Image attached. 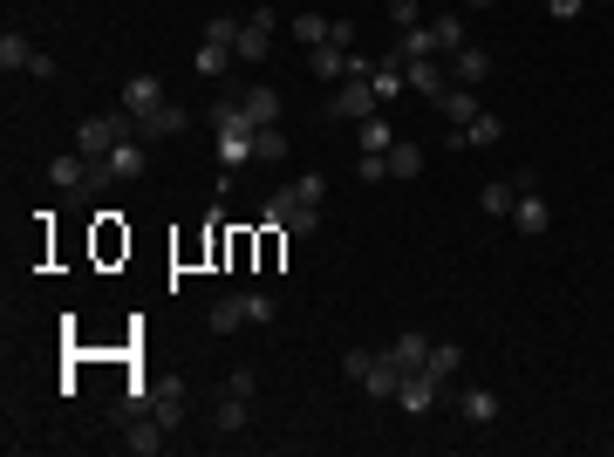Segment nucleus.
Here are the masks:
<instances>
[{"instance_id":"nucleus-25","label":"nucleus","mask_w":614,"mask_h":457,"mask_svg":"<svg viewBox=\"0 0 614 457\" xmlns=\"http://www.w3.org/2000/svg\"><path fill=\"white\" fill-rule=\"evenodd\" d=\"M369 89H376V103H396L403 89H410V76H403V62L389 55V62H376V76H369Z\"/></svg>"},{"instance_id":"nucleus-18","label":"nucleus","mask_w":614,"mask_h":457,"mask_svg":"<svg viewBox=\"0 0 614 457\" xmlns=\"http://www.w3.org/2000/svg\"><path fill=\"white\" fill-rule=\"evenodd\" d=\"M458 410H464V423H471V430H485V423H499V396L471 382V389H458Z\"/></svg>"},{"instance_id":"nucleus-28","label":"nucleus","mask_w":614,"mask_h":457,"mask_svg":"<svg viewBox=\"0 0 614 457\" xmlns=\"http://www.w3.org/2000/svg\"><path fill=\"white\" fill-rule=\"evenodd\" d=\"M423 369H430L437 382H451V376L464 369V348H458V342H430V355H423Z\"/></svg>"},{"instance_id":"nucleus-23","label":"nucleus","mask_w":614,"mask_h":457,"mask_svg":"<svg viewBox=\"0 0 614 457\" xmlns=\"http://www.w3.org/2000/svg\"><path fill=\"white\" fill-rule=\"evenodd\" d=\"M307 69L321 82H342L348 76V48H335V41H321V48H307Z\"/></svg>"},{"instance_id":"nucleus-39","label":"nucleus","mask_w":614,"mask_h":457,"mask_svg":"<svg viewBox=\"0 0 614 457\" xmlns=\"http://www.w3.org/2000/svg\"><path fill=\"white\" fill-rule=\"evenodd\" d=\"M246 314H253V328H267L273 314H280V301L273 294H246Z\"/></svg>"},{"instance_id":"nucleus-32","label":"nucleus","mask_w":614,"mask_h":457,"mask_svg":"<svg viewBox=\"0 0 614 457\" xmlns=\"http://www.w3.org/2000/svg\"><path fill=\"white\" fill-rule=\"evenodd\" d=\"M499 137H505V116H492V110L478 116V123H464V144H471V151H485V144H499Z\"/></svg>"},{"instance_id":"nucleus-16","label":"nucleus","mask_w":614,"mask_h":457,"mask_svg":"<svg viewBox=\"0 0 614 457\" xmlns=\"http://www.w3.org/2000/svg\"><path fill=\"white\" fill-rule=\"evenodd\" d=\"M157 103H171L157 76H130V82H123V110H130V116H151Z\"/></svg>"},{"instance_id":"nucleus-26","label":"nucleus","mask_w":614,"mask_h":457,"mask_svg":"<svg viewBox=\"0 0 614 457\" xmlns=\"http://www.w3.org/2000/svg\"><path fill=\"white\" fill-rule=\"evenodd\" d=\"M389 355H396L403 369H423V355H430V335H423V328H396V342H389Z\"/></svg>"},{"instance_id":"nucleus-17","label":"nucleus","mask_w":614,"mask_h":457,"mask_svg":"<svg viewBox=\"0 0 614 457\" xmlns=\"http://www.w3.org/2000/svg\"><path fill=\"white\" fill-rule=\"evenodd\" d=\"M546 226H553L546 198H539V191H519V205H512V232H526V239H539Z\"/></svg>"},{"instance_id":"nucleus-14","label":"nucleus","mask_w":614,"mask_h":457,"mask_svg":"<svg viewBox=\"0 0 614 457\" xmlns=\"http://www.w3.org/2000/svg\"><path fill=\"white\" fill-rule=\"evenodd\" d=\"M403 76H410V89H417V96H430V103L451 89V82H444V55H417V62H403Z\"/></svg>"},{"instance_id":"nucleus-8","label":"nucleus","mask_w":614,"mask_h":457,"mask_svg":"<svg viewBox=\"0 0 614 457\" xmlns=\"http://www.w3.org/2000/svg\"><path fill=\"white\" fill-rule=\"evenodd\" d=\"M151 171V151H144V137H123L110 157H103V178H123V185H137Z\"/></svg>"},{"instance_id":"nucleus-38","label":"nucleus","mask_w":614,"mask_h":457,"mask_svg":"<svg viewBox=\"0 0 614 457\" xmlns=\"http://www.w3.org/2000/svg\"><path fill=\"white\" fill-rule=\"evenodd\" d=\"M369 362H376V348H348V355H342V376L362 382V376H369Z\"/></svg>"},{"instance_id":"nucleus-40","label":"nucleus","mask_w":614,"mask_h":457,"mask_svg":"<svg viewBox=\"0 0 614 457\" xmlns=\"http://www.w3.org/2000/svg\"><path fill=\"white\" fill-rule=\"evenodd\" d=\"M226 389H232V396H253V389H260V376H253V369H232Z\"/></svg>"},{"instance_id":"nucleus-41","label":"nucleus","mask_w":614,"mask_h":457,"mask_svg":"<svg viewBox=\"0 0 614 457\" xmlns=\"http://www.w3.org/2000/svg\"><path fill=\"white\" fill-rule=\"evenodd\" d=\"M580 7H594V0H546V14H553V21H574Z\"/></svg>"},{"instance_id":"nucleus-1","label":"nucleus","mask_w":614,"mask_h":457,"mask_svg":"<svg viewBox=\"0 0 614 457\" xmlns=\"http://www.w3.org/2000/svg\"><path fill=\"white\" fill-rule=\"evenodd\" d=\"M321 198H328V178H321V171H301L287 191L267 198V226H280L287 239H307V232L321 226Z\"/></svg>"},{"instance_id":"nucleus-24","label":"nucleus","mask_w":614,"mask_h":457,"mask_svg":"<svg viewBox=\"0 0 614 457\" xmlns=\"http://www.w3.org/2000/svg\"><path fill=\"white\" fill-rule=\"evenodd\" d=\"M28 62H35V41H28V35H14V28H7V35H0V76H21Z\"/></svg>"},{"instance_id":"nucleus-30","label":"nucleus","mask_w":614,"mask_h":457,"mask_svg":"<svg viewBox=\"0 0 614 457\" xmlns=\"http://www.w3.org/2000/svg\"><path fill=\"white\" fill-rule=\"evenodd\" d=\"M389 178H423V144L396 137V151H389Z\"/></svg>"},{"instance_id":"nucleus-22","label":"nucleus","mask_w":614,"mask_h":457,"mask_svg":"<svg viewBox=\"0 0 614 457\" xmlns=\"http://www.w3.org/2000/svg\"><path fill=\"white\" fill-rule=\"evenodd\" d=\"M232 62H239V55H232L226 41H198V55H192V69H198L205 82H219V76L232 69Z\"/></svg>"},{"instance_id":"nucleus-6","label":"nucleus","mask_w":614,"mask_h":457,"mask_svg":"<svg viewBox=\"0 0 614 457\" xmlns=\"http://www.w3.org/2000/svg\"><path fill=\"white\" fill-rule=\"evenodd\" d=\"M96 178H103V164L82 157V151H62L55 164H48V185L55 191H82V185H96Z\"/></svg>"},{"instance_id":"nucleus-27","label":"nucleus","mask_w":614,"mask_h":457,"mask_svg":"<svg viewBox=\"0 0 614 457\" xmlns=\"http://www.w3.org/2000/svg\"><path fill=\"white\" fill-rule=\"evenodd\" d=\"M246 423H253V396H219V437H239V430H246Z\"/></svg>"},{"instance_id":"nucleus-3","label":"nucleus","mask_w":614,"mask_h":457,"mask_svg":"<svg viewBox=\"0 0 614 457\" xmlns=\"http://www.w3.org/2000/svg\"><path fill=\"white\" fill-rule=\"evenodd\" d=\"M273 28H280V14H273V7H253L246 28H239V41H232V55H239V62H267L273 55Z\"/></svg>"},{"instance_id":"nucleus-4","label":"nucleus","mask_w":614,"mask_h":457,"mask_svg":"<svg viewBox=\"0 0 614 457\" xmlns=\"http://www.w3.org/2000/svg\"><path fill=\"white\" fill-rule=\"evenodd\" d=\"M376 110H383V103H376V89L362 76H348L342 89L328 96V116H335V123H362V116H376Z\"/></svg>"},{"instance_id":"nucleus-34","label":"nucleus","mask_w":614,"mask_h":457,"mask_svg":"<svg viewBox=\"0 0 614 457\" xmlns=\"http://www.w3.org/2000/svg\"><path fill=\"white\" fill-rule=\"evenodd\" d=\"M280 157H287V130L273 123V130H260V137H253V164H280Z\"/></svg>"},{"instance_id":"nucleus-7","label":"nucleus","mask_w":614,"mask_h":457,"mask_svg":"<svg viewBox=\"0 0 614 457\" xmlns=\"http://www.w3.org/2000/svg\"><path fill=\"white\" fill-rule=\"evenodd\" d=\"M137 410H151V417L171 430V423H185L192 396H185V382H157V389H144V403H137Z\"/></svg>"},{"instance_id":"nucleus-36","label":"nucleus","mask_w":614,"mask_h":457,"mask_svg":"<svg viewBox=\"0 0 614 457\" xmlns=\"http://www.w3.org/2000/svg\"><path fill=\"white\" fill-rule=\"evenodd\" d=\"M239 28H246V21H232V14H212V21H205V41H239Z\"/></svg>"},{"instance_id":"nucleus-42","label":"nucleus","mask_w":614,"mask_h":457,"mask_svg":"<svg viewBox=\"0 0 614 457\" xmlns=\"http://www.w3.org/2000/svg\"><path fill=\"white\" fill-rule=\"evenodd\" d=\"M464 7H492V0H464Z\"/></svg>"},{"instance_id":"nucleus-31","label":"nucleus","mask_w":614,"mask_h":457,"mask_svg":"<svg viewBox=\"0 0 614 457\" xmlns=\"http://www.w3.org/2000/svg\"><path fill=\"white\" fill-rule=\"evenodd\" d=\"M478 205H485V212H499V219H512V205H519V185H505V178H492V185L478 191Z\"/></svg>"},{"instance_id":"nucleus-21","label":"nucleus","mask_w":614,"mask_h":457,"mask_svg":"<svg viewBox=\"0 0 614 457\" xmlns=\"http://www.w3.org/2000/svg\"><path fill=\"white\" fill-rule=\"evenodd\" d=\"M430 35H437V55H458L464 41H471V28H464V14H458V7H444V14L430 21Z\"/></svg>"},{"instance_id":"nucleus-13","label":"nucleus","mask_w":614,"mask_h":457,"mask_svg":"<svg viewBox=\"0 0 614 457\" xmlns=\"http://www.w3.org/2000/svg\"><path fill=\"white\" fill-rule=\"evenodd\" d=\"M137 137H144V144H164V137H185V110H178V103H157L151 116H137Z\"/></svg>"},{"instance_id":"nucleus-15","label":"nucleus","mask_w":614,"mask_h":457,"mask_svg":"<svg viewBox=\"0 0 614 457\" xmlns=\"http://www.w3.org/2000/svg\"><path fill=\"white\" fill-rule=\"evenodd\" d=\"M123 451H130V457H157V451H164V423H157L151 410H144V417H130V430H123Z\"/></svg>"},{"instance_id":"nucleus-9","label":"nucleus","mask_w":614,"mask_h":457,"mask_svg":"<svg viewBox=\"0 0 614 457\" xmlns=\"http://www.w3.org/2000/svg\"><path fill=\"white\" fill-rule=\"evenodd\" d=\"M239 110H246V123H253V130H273L287 103H280V89H273V82H253V89H239Z\"/></svg>"},{"instance_id":"nucleus-37","label":"nucleus","mask_w":614,"mask_h":457,"mask_svg":"<svg viewBox=\"0 0 614 457\" xmlns=\"http://www.w3.org/2000/svg\"><path fill=\"white\" fill-rule=\"evenodd\" d=\"M389 7V21H396V28H423V7L417 0H383Z\"/></svg>"},{"instance_id":"nucleus-29","label":"nucleus","mask_w":614,"mask_h":457,"mask_svg":"<svg viewBox=\"0 0 614 457\" xmlns=\"http://www.w3.org/2000/svg\"><path fill=\"white\" fill-rule=\"evenodd\" d=\"M417 55H437V35H430V21L396 35V62H417Z\"/></svg>"},{"instance_id":"nucleus-2","label":"nucleus","mask_w":614,"mask_h":457,"mask_svg":"<svg viewBox=\"0 0 614 457\" xmlns=\"http://www.w3.org/2000/svg\"><path fill=\"white\" fill-rule=\"evenodd\" d=\"M123 137H137V116H130V110H103V116H82V130H76V151L103 164V157H110L116 144H123Z\"/></svg>"},{"instance_id":"nucleus-35","label":"nucleus","mask_w":614,"mask_h":457,"mask_svg":"<svg viewBox=\"0 0 614 457\" xmlns=\"http://www.w3.org/2000/svg\"><path fill=\"white\" fill-rule=\"evenodd\" d=\"M355 178H362V185H383V178H389V157H376V151H355Z\"/></svg>"},{"instance_id":"nucleus-10","label":"nucleus","mask_w":614,"mask_h":457,"mask_svg":"<svg viewBox=\"0 0 614 457\" xmlns=\"http://www.w3.org/2000/svg\"><path fill=\"white\" fill-rule=\"evenodd\" d=\"M403 376H410V369H403V362H396L389 348H376V362H369V376H362V396H376V403H389V396L403 389Z\"/></svg>"},{"instance_id":"nucleus-12","label":"nucleus","mask_w":614,"mask_h":457,"mask_svg":"<svg viewBox=\"0 0 614 457\" xmlns=\"http://www.w3.org/2000/svg\"><path fill=\"white\" fill-rule=\"evenodd\" d=\"M444 62H451V82H464V89H478L492 76V48H478V41H464L458 55H444Z\"/></svg>"},{"instance_id":"nucleus-19","label":"nucleus","mask_w":614,"mask_h":457,"mask_svg":"<svg viewBox=\"0 0 614 457\" xmlns=\"http://www.w3.org/2000/svg\"><path fill=\"white\" fill-rule=\"evenodd\" d=\"M355 151H376V157H389V151H396V130H389V116H383V110L355 123Z\"/></svg>"},{"instance_id":"nucleus-5","label":"nucleus","mask_w":614,"mask_h":457,"mask_svg":"<svg viewBox=\"0 0 614 457\" xmlns=\"http://www.w3.org/2000/svg\"><path fill=\"white\" fill-rule=\"evenodd\" d=\"M444 389H451V382H437L430 369H410V376H403V389H396V403H403L410 417H430V410L444 403Z\"/></svg>"},{"instance_id":"nucleus-20","label":"nucleus","mask_w":614,"mask_h":457,"mask_svg":"<svg viewBox=\"0 0 614 457\" xmlns=\"http://www.w3.org/2000/svg\"><path fill=\"white\" fill-rule=\"evenodd\" d=\"M205 328H212V335H232V328H253V314H246V294H226V301H212V314H205Z\"/></svg>"},{"instance_id":"nucleus-11","label":"nucleus","mask_w":614,"mask_h":457,"mask_svg":"<svg viewBox=\"0 0 614 457\" xmlns=\"http://www.w3.org/2000/svg\"><path fill=\"white\" fill-rule=\"evenodd\" d=\"M437 110H444V130H464V123H478V116H485V103H478V89L451 82V89L437 96Z\"/></svg>"},{"instance_id":"nucleus-33","label":"nucleus","mask_w":614,"mask_h":457,"mask_svg":"<svg viewBox=\"0 0 614 457\" xmlns=\"http://www.w3.org/2000/svg\"><path fill=\"white\" fill-rule=\"evenodd\" d=\"M328 28H335L328 14H294V41H301V48H321V41H328Z\"/></svg>"}]
</instances>
